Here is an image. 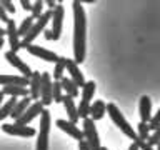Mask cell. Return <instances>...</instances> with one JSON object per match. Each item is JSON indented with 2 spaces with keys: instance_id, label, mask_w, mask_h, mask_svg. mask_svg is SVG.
<instances>
[{
  "instance_id": "1",
  "label": "cell",
  "mask_w": 160,
  "mask_h": 150,
  "mask_svg": "<svg viewBox=\"0 0 160 150\" xmlns=\"http://www.w3.org/2000/svg\"><path fill=\"white\" fill-rule=\"evenodd\" d=\"M73 8V60L75 63H82L85 60V38H87V17L80 2L72 3Z\"/></svg>"
},
{
  "instance_id": "2",
  "label": "cell",
  "mask_w": 160,
  "mask_h": 150,
  "mask_svg": "<svg viewBox=\"0 0 160 150\" xmlns=\"http://www.w3.org/2000/svg\"><path fill=\"white\" fill-rule=\"evenodd\" d=\"M52 17H53V10H45V12L42 13V17H38L37 20H35V23H33V27L30 28V32L22 38L20 48H27L28 45H32L33 40L37 38L40 33L45 32V27H47L48 22H52Z\"/></svg>"
},
{
  "instance_id": "3",
  "label": "cell",
  "mask_w": 160,
  "mask_h": 150,
  "mask_svg": "<svg viewBox=\"0 0 160 150\" xmlns=\"http://www.w3.org/2000/svg\"><path fill=\"white\" fill-rule=\"evenodd\" d=\"M107 113H108L110 120L120 128V132H123L127 137H130L132 140L137 138V132H135L133 127L127 122V118L123 117V113L120 112V108L115 103H107Z\"/></svg>"
},
{
  "instance_id": "4",
  "label": "cell",
  "mask_w": 160,
  "mask_h": 150,
  "mask_svg": "<svg viewBox=\"0 0 160 150\" xmlns=\"http://www.w3.org/2000/svg\"><path fill=\"white\" fill-rule=\"evenodd\" d=\"M50 112L47 108L40 115V130L37 133V147L35 150H48V137H50Z\"/></svg>"
},
{
  "instance_id": "5",
  "label": "cell",
  "mask_w": 160,
  "mask_h": 150,
  "mask_svg": "<svg viewBox=\"0 0 160 150\" xmlns=\"http://www.w3.org/2000/svg\"><path fill=\"white\" fill-rule=\"evenodd\" d=\"M82 132H83V140L87 142V145L90 147V150H100L102 145H100V138H98V132L95 128V122L92 118H85L82 120Z\"/></svg>"
},
{
  "instance_id": "6",
  "label": "cell",
  "mask_w": 160,
  "mask_h": 150,
  "mask_svg": "<svg viewBox=\"0 0 160 150\" xmlns=\"http://www.w3.org/2000/svg\"><path fill=\"white\" fill-rule=\"evenodd\" d=\"M40 102L47 107L53 102V82L48 72H42V87H40Z\"/></svg>"
},
{
  "instance_id": "7",
  "label": "cell",
  "mask_w": 160,
  "mask_h": 150,
  "mask_svg": "<svg viewBox=\"0 0 160 150\" xmlns=\"http://www.w3.org/2000/svg\"><path fill=\"white\" fill-rule=\"evenodd\" d=\"M5 60H7V62L12 65V67H15L18 70L20 73H22V77H25V78H32V75H33V72H32V68L28 67L27 63L23 62L22 58L18 57L17 53L15 52H12V50H8V52H5Z\"/></svg>"
},
{
  "instance_id": "8",
  "label": "cell",
  "mask_w": 160,
  "mask_h": 150,
  "mask_svg": "<svg viewBox=\"0 0 160 150\" xmlns=\"http://www.w3.org/2000/svg\"><path fill=\"white\" fill-rule=\"evenodd\" d=\"M2 130L5 133H8V135H15V137H25V138H28V137H33L35 133V128L32 127H28V125H18V123H2Z\"/></svg>"
},
{
  "instance_id": "9",
  "label": "cell",
  "mask_w": 160,
  "mask_h": 150,
  "mask_svg": "<svg viewBox=\"0 0 160 150\" xmlns=\"http://www.w3.org/2000/svg\"><path fill=\"white\" fill-rule=\"evenodd\" d=\"M28 53H32L33 57H38V58H42V60H45V62H50V63H57L58 62V55L55 53V52H52V50H48V48H43V47H40V45H28L27 48Z\"/></svg>"
},
{
  "instance_id": "10",
  "label": "cell",
  "mask_w": 160,
  "mask_h": 150,
  "mask_svg": "<svg viewBox=\"0 0 160 150\" xmlns=\"http://www.w3.org/2000/svg\"><path fill=\"white\" fill-rule=\"evenodd\" d=\"M63 15H65V8L62 3H58L53 10V17H52V33H53V40H58L62 35V28H63Z\"/></svg>"
},
{
  "instance_id": "11",
  "label": "cell",
  "mask_w": 160,
  "mask_h": 150,
  "mask_svg": "<svg viewBox=\"0 0 160 150\" xmlns=\"http://www.w3.org/2000/svg\"><path fill=\"white\" fill-rule=\"evenodd\" d=\"M5 30H7V38H8V43H10V50L17 53L18 50H20V43H22V40H20L18 27L15 25L13 18H10L8 22H7V27H5Z\"/></svg>"
},
{
  "instance_id": "12",
  "label": "cell",
  "mask_w": 160,
  "mask_h": 150,
  "mask_svg": "<svg viewBox=\"0 0 160 150\" xmlns=\"http://www.w3.org/2000/svg\"><path fill=\"white\" fill-rule=\"evenodd\" d=\"M43 110H45V108H43V105H42V102H40V100H38V102H33V103L27 108V112H25L15 123H18V125H28L33 118L40 117Z\"/></svg>"
},
{
  "instance_id": "13",
  "label": "cell",
  "mask_w": 160,
  "mask_h": 150,
  "mask_svg": "<svg viewBox=\"0 0 160 150\" xmlns=\"http://www.w3.org/2000/svg\"><path fill=\"white\" fill-rule=\"evenodd\" d=\"M55 125L62 130V132H65L67 135H70L72 138L78 140V142H82L83 140V132L80 130L75 123H72L70 120H63V118H58L57 122H55Z\"/></svg>"
},
{
  "instance_id": "14",
  "label": "cell",
  "mask_w": 160,
  "mask_h": 150,
  "mask_svg": "<svg viewBox=\"0 0 160 150\" xmlns=\"http://www.w3.org/2000/svg\"><path fill=\"white\" fill-rule=\"evenodd\" d=\"M67 72H68V77L73 80V83L77 85V87L83 88V85L87 83V80H85L82 70H80L78 63H75L73 58H67Z\"/></svg>"
},
{
  "instance_id": "15",
  "label": "cell",
  "mask_w": 160,
  "mask_h": 150,
  "mask_svg": "<svg viewBox=\"0 0 160 150\" xmlns=\"http://www.w3.org/2000/svg\"><path fill=\"white\" fill-rule=\"evenodd\" d=\"M138 113H140V122L148 123L152 118V100L148 95H142L138 103Z\"/></svg>"
},
{
  "instance_id": "16",
  "label": "cell",
  "mask_w": 160,
  "mask_h": 150,
  "mask_svg": "<svg viewBox=\"0 0 160 150\" xmlns=\"http://www.w3.org/2000/svg\"><path fill=\"white\" fill-rule=\"evenodd\" d=\"M0 85L7 87V85H20V87H28L30 80L22 77V75H8V73H0Z\"/></svg>"
},
{
  "instance_id": "17",
  "label": "cell",
  "mask_w": 160,
  "mask_h": 150,
  "mask_svg": "<svg viewBox=\"0 0 160 150\" xmlns=\"http://www.w3.org/2000/svg\"><path fill=\"white\" fill-rule=\"evenodd\" d=\"M62 103H63V107H65V112H67V115H68V120H70L72 123L77 125V122L80 120V117H78V108H77V105H75L73 98L68 97V95H63Z\"/></svg>"
},
{
  "instance_id": "18",
  "label": "cell",
  "mask_w": 160,
  "mask_h": 150,
  "mask_svg": "<svg viewBox=\"0 0 160 150\" xmlns=\"http://www.w3.org/2000/svg\"><path fill=\"white\" fill-rule=\"evenodd\" d=\"M40 87H42V73L33 72L32 78H30L28 92H30V98L35 100V102H38V98H40Z\"/></svg>"
},
{
  "instance_id": "19",
  "label": "cell",
  "mask_w": 160,
  "mask_h": 150,
  "mask_svg": "<svg viewBox=\"0 0 160 150\" xmlns=\"http://www.w3.org/2000/svg\"><path fill=\"white\" fill-rule=\"evenodd\" d=\"M33 103V100L30 98V95L28 97H23V98H20L18 102H17V105H15V108H13V112H12V115L10 117L13 118V122H17V120L22 117V115L27 112V108L30 107V105Z\"/></svg>"
},
{
  "instance_id": "20",
  "label": "cell",
  "mask_w": 160,
  "mask_h": 150,
  "mask_svg": "<svg viewBox=\"0 0 160 150\" xmlns=\"http://www.w3.org/2000/svg\"><path fill=\"white\" fill-rule=\"evenodd\" d=\"M105 113H107V103H105L103 100H95V102L90 105V118H92L93 122L102 120Z\"/></svg>"
},
{
  "instance_id": "21",
  "label": "cell",
  "mask_w": 160,
  "mask_h": 150,
  "mask_svg": "<svg viewBox=\"0 0 160 150\" xmlns=\"http://www.w3.org/2000/svg\"><path fill=\"white\" fill-rule=\"evenodd\" d=\"M2 92L5 95H8V97H20V98H23V97H28L30 92H28V88L27 87H20V85H7V87H3L2 88Z\"/></svg>"
},
{
  "instance_id": "22",
  "label": "cell",
  "mask_w": 160,
  "mask_h": 150,
  "mask_svg": "<svg viewBox=\"0 0 160 150\" xmlns=\"http://www.w3.org/2000/svg\"><path fill=\"white\" fill-rule=\"evenodd\" d=\"M60 83H62V88H63V93L65 95H68V97H72V98H75L78 95L80 88L73 83V80L70 78V77H63L62 80H60Z\"/></svg>"
},
{
  "instance_id": "23",
  "label": "cell",
  "mask_w": 160,
  "mask_h": 150,
  "mask_svg": "<svg viewBox=\"0 0 160 150\" xmlns=\"http://www.w3.org/2000/svg\"><path fill=\"white\" fill-rule=\"evenodd\" d=\"M95 90H97V85H95V82H93V80H88V82L83 85V88H82V100H83V102L92 103V98H93Z\"/></svg>"
},
{
  "instance_id": "24",
  "label": "cell",
  "mask_w": 160,
  "mask_h": 150,
  "mask_svg": "<svg viewBox=\"0 0 160 150\" xmlns=\"http://www.w3.org/2000/svg\"><path fill=\"white\" fill-rule=\"evenodd\" d=\"M65 68H67V57H60L58 62L55 63V68H53V80L60 82L65 77Z\"/></svg>"
},
{
  "instance_id": "25",
  "label": "cell",
  "mask_w": 160,
  "mask_h": 150,
  "mask_svg": "<svg viewBox=\"0 0 160 150\" xmlns=\"http://www.w3.org/2000/svg\"><path fill=\"white\" fill-rule=\"evenodd\" d=\"M17 102H18V100L15 98V97H10L7 102L2 105V108H0V120H3V118H7V117H10V115H12V112H13V108H15V105H17Z\"/></svg>"
},
{
  "instance_id": "26",
  "label": "cell",
  "mask_w": 160,
  "mask_h": 150,
  "mask_svg": "<svg viewBox=\"0 0 160 150\" xmlns=\"http://www.w3.org/2000/svg\"><path fill=\"white\" fill-rule=\"evenodd\" d=\"M33 23H35V18L32 17V15H30V17H27V18H23L22 23H20V27H18V35H20V37L23 38L25 35L30 32V28L33 27Z\"/></svg>"
},
{
  "instance_id": "27",
  "label": "cell",
  "mask_w": 160,
  "mask_h": 150,
  "mask_svg": "<svg viewBox=\"0 0 160 150\" xmlns=\"http://www.w3.org/2000/svg\"><path fill=\"white\" fill-rule=\"evenodd\" d=\"M150 128H148V123H143V122H138L137 123V137L140 138V140H147L150 138Z\"/></svg>"
},
{
  "instance_id": "28",
  "label": "cell",
  "mask_w": 160,
  "mask_h": 150,
  "mask_svg": "<svg viewBox=\"0 0 160 150\" xmlns=\"http://www.w3.org/2000/svg\"><path fill=\"white\" fill-rule=\"evenodd\" d=\"M63 88H62V83L57 82V80H53V102L55 103H62L63 100Z\"/></svg>"
},
{
  "instance_id": "29",
  "label": "cell",
  "mask_w": 160,
  "mask_h": 150,
  "mask_svg": "<svg viewBox=\"0 0 160 150\" xmlns=\"http://www.w3.org/2000/svg\"><path fill=\"white\" fill-rule=\"evenodd\" d=\"M90 105H92V103L83 102V100H80V103L77 105V108H78V117L82 118V120H85V118L90 117Z\"/></svg>"
},
{
  "instance_id": "30",
  "label": "cell",
  "mask_w": 160,
  "mask_h": 150,
  "mask_svg": "<svg viewBox=\"0 0 160 150\" xmlns=\"http://www.w3.org/2000/svg\"><path fill=\"white\" fill-rule=\"evenodd\" d=\"M43 5H45V2L43 0H37V2H33V7H32V17L37 20L38 17H42V13L45 12L43 10Z\"/></svg>"
},
{
  "instance_id": "31",
  "label": "cell",
  "mask_w": 160,
  "mask_h": 150,
  "mask_svg": "<svg viewBox=\"0 0 160 150\" xmlns=\"http://www.w3.org/2000/svg\"><path fill=\"white\" fill-rule=\"evenodd\" d=\"M158 127H160V108L157 110V113H155V115H152V118H150V122H148V128L153 130V132Z\"/></svg>"
},
{
  "instance_id": "32",
  "label": "cell",
  "mask_w": 160,
  "mask_h": 150,
  "mask_svg": "<svg viewBox=\"0 0 160 150\" xmlns=\"http://www.w3.org/2000/svg\"><path fill=\"white\" fill-rule=\"evenodd\" d=\"M147 143L150 145V147H157V145L160 143V127L155 130L152 135H150V138L147 140Z\"/></svg>"
},
{
  "instance_id": "33",
  "label": "cell",
  "mask_w": 160,
  "mask_h": 150,
  "mask_svg": "<svg viewBox=\"0 0 160 150\" xmlns=\"http://www.w3.org/2000/svg\"><path fill=\"white\" fill-rule=\"evenodd\" d=\"M0 3L3 5V8L7 10V13H15V5L10 0H0Z\"/></svg>"
},
{
  "instance_id": "34",
  "label": "cell",
  "mask_w": 160,
  "mask_h": 150,
  "mask_svg": "<svg viewBox=\"0 0 160 150\" xmlns=\"http://www.w3.org/2000/svg\"><path fill=\"white\" fill-rule=\"evenodd\" d=\"M133 142H135V143H137V145H138V147H140V150H155L153 147H150V145H148L147 142H145V140H140L138 137H137V138H135V140H133Z\"/></svg>"
},
{
  "instance_id": "35",
  "label": "cell",
  "mask_w": 160,
  "mask_h": 150,
  "mask_svg": "<svg viewBox=\"0 0 160 150\" xmlns=\"http://www.w3.org/2000/svg\"><path fill=\"white\" fill-rule=\"evenodd\" d=\"M8 13H7V10H5L3 8V5L2 3H0V22H5V23H7L8 22Z\"/></svg>"
},
{
  "instance_id": "36",
  "label": "cell",
  "mask_w": 160,
  "mask_h": 150,
  "mask_svg": "<svg viewBox=\"0 0 160 150\" xmlns=\"http://www.w3.org/2000/svg\"><path fill=\"white\" fill-rule=\"evenodd\" d=\"M20 5H22L23 10H30V12H32V7H33L32 2H28V0H20Z\"/></svg>"
},
{
  "instance_id": "37",
  "label": "cell",
  "mask_w": 160,
  "mask_h": 150,
  "mask_svg": "<svg viewBox=\"0 0 160 150\" xmlns=\"http://www.w3.org/2000/svg\"><path fill=\"white\" fill-rule=\"evenodd\" d=\"M45 5H47L48 7V10H55V7H57V2H55V0H48V2H45Z\"/></svg>"
},
{
  "instance_id": "38",
  "label": "cell",
  "mask_w": 160,
  "mask_h": 150,
  "mask_svg": "<svg viewBox=\"0 0 160 150\" xmlns=\"http://www.w3.org/2000/svg\"><path fill=\"white\" fill-rule=\"evenodd\" d=\"M78 150H90V147L87 145L85 140H82V142H78Z\"/></svg>"
},
{
  "instance_id": "39",
  "label": "cell",
  "mask_w": 160,
  "mask_h": 150,
  "mask_svg": "<svg viewBox=\"0 0 160 150\" xmlns=\"http://www.w3.org/2000/svg\"><path fill=\"white\" fill-rule=\"evenodd\" d=\"M43 37L47 38V40H53V33H52V30H47V28H45V32H43Z\"/></svg>"
},
{
  "instance_id": "40",
  "label": "cell",
  "mask_w": 160,
  "mask_h": 150,
  "mask_svg": "<svg viewBox=\"0 0 160 150\" xmlns=\"http://www.w3.org/2000/svg\"><path fill=\"white\" fill-rule=\"evenodd\" d=\"M128 150H140V147H138V145L135 143V142H132V143L128 145Z\"/></svg>"
},
{
  "instance_id": "41",
  "label": "cell",
  "mask_w": 160,
  "mask_h": 150,
  "mask_svg": "<svg viewBox=\"0 0 160 150\" xmlns=\"http://www.w3.org/2000/svg\"><path fill=\"white\" fill-rule=\"evenodd\" d=\"M3 100H5V93L2 92V90H0V108H2V105L5 103V102H3Z\"/></svg>"
},
{
  "instance_id": "42",
  "label": "cell",
  "mask_w": 160,
  "mask_h": 150,
  "mask_svg": "<svg viewBox=\"0 0 160 150\" xmlns=\"http://www.w3.org/2000/svg\"><path fill=\"white\" fill-rule=\"evenodd\" d=\"M5 35H7V30H5V28H2V27H0V38H3V37H5Z\"/></svg>"
},
{
  "instance_id": "43",
  "label": "cell",
  "mask_w": 160,
  "mask_h": 150,
  "mask_svg": "<svg viewBox=\"0 0 160 150\" xmlns=\"http://www.w3.org/2000/svg\"><path fill=\"white\" fill-rule=\"evenodd\" d=\"M3 43H5V42H3V38H0V50H2V47H3Z\"/></svg>"
},
{
  "instance_id": "44",
  "label": "cell",
  "mask_w": 160,
  "mask_h": 150,
  "mask_svg": "<svg viewBox=\"0 0 160 150\" xmlns=\"http://www.w3.org/2000/svg\"><path fill=\"white\" fill-rule=\"evenodd\" d=\"M100 150H108V148H107V147H102V148H100Z\"/></svg>"
},
{
  "instance_id": "45",
  "label": "cell",
  "mask_w": 160,
  "mask_h": 150,
  "mask_svg": "<svg viewBox=\"0 0 160 150\" xmlns=\"http://www.w3.org/2000/svg\"><path fill=\"white\" fill-rule=\"evenodd\" d=\"M157 150H160V143H158V145H157Z\"/></svg>"
}]
</instances>
